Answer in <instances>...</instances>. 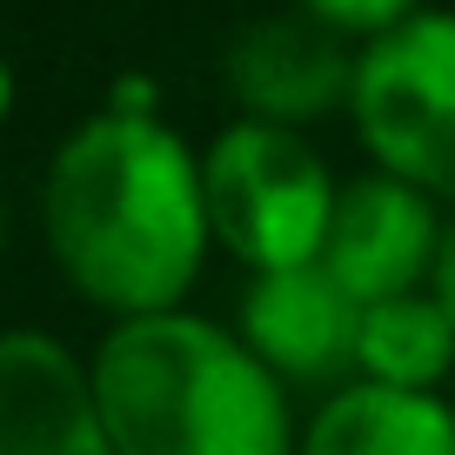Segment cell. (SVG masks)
Returning a JSON list of instances; mask_svg holds the SVG:
<instances>
[{"label": "cell", "mask_w": 455, "mask_h": 455, "mask_svg": "<svg viewBox=\"0 0 455 455\" xmlns=\"http://www.w3.org/2000/svg\"><path fill=\"white\" fill-rule=\"evenodd\" d=\"M41 235L94 308L121 322L174 315L214 242L201 155L161 114L100 108L47 168Z\"/></svg>", "instance_id": "6da1fadb"}, {"label": "cell", "mask_w": 455, "mask_h": 455, "mask_svg": "<svg viewBox=\"0 0 455 455\" xmlns=\"http://www.w3.org/2000/svg\"><path fill=\"white\" fill-rule=\"evenodd\" d=\"M87 375L114 455H301L288 388L242 335L201 315L114 322Z\"/></svg>", "instance_id": "7a4b0ae2"}, {"label": "cell", "mask_w": 455, "mask_h": 455, "mask_svg": "<svg viewBox=\"0 0 455 455\" xmlns=\"http://www.w3.org/2000/svg\"><path fill=\"white\" fill-rule=\"evenodd\" d=\"M201 188H208L214 242L255 275L322 261L341 208V188L322 168V155L295 128H268V121H235L214 134V148L201 155Z\"/></svg>", "instance_id": "3957f363"}, {"label": "cell", "mask_w": 455, "mask_h": 455, "mask_svg": "<svg viewBox=\"0 0 455 455\" xmlns=\"http://www.w3.org/2000/svg\"><path fill=\"white\" fill-rule=\"evenodd\" d=\"M362 148L375 168L422 188L428 201H455V14L422 7L415 20L362 41L355 94H348Z\"/></svg>", "instance_id": "277c9868"}, {"label": "cell", "mask_w": 455, "mask_h": 455, "mask_svg": "<svg viewBox=\"0 0 455 455\" xmlns=\"http://www.w3.org/2000/svg\"><path fill=\"white\" fill-rule=\"evenodd\" d=\"M362 47L348 34L322 28L315 14H261L228 41V94L242 100V121H268V128H301L322 114L348 108L355 94Z\"/></svg>", "instance_id": "5b68a950"}, {"label": "cell", "mask_w": 455, "mask_h": 455, "mask_svg": "<svg viewBox=\"0 0 455 455\" xmlns=\"http://www.w3.org/2000/svg\"><path fill=\"white\" fill-rule=\"evenodd\" d=\"M235 335L261 355V369L282 388H348L355 382V341H362V301L322 268H282L255 275L242 295Z\"/></svg>", "instance_id": "8992f818"}, {"label": "cell", "mask_w": 455, "mask_h": 455, "mask_svg": "<svg viewBox=\"0 0 455 455\" xmlns=\"http://www.w3.org/2000/svg\"><path fill=\"white\" fill-rule=\"evenodd\" d=\"M442 235H449V221H435V201L422 188H409V181L375 168V174L341 188L322 268L362 308H375V301H395V295H422L435 282Z\"/></svg>", "instance_id": "52a82bcc"}, {"label": "cell", "mask_w": 455, "mask_h": 455, "mask_svg": "<svg viewBox=\"0 0 455 455\" xmlns=\"http://www.w3.org/2000/svg\"><path fill=\"white\" fill-rule=\"evenodd\" d=\"M0 455H114L94 375L41 328L0 341Z\"/></svg>", "instance_id": "ba28073f"}, {"label": "cell", "mask_w": 455, "mask_h": 455, "mask_svg": "<svg viewBox=\"0 0 455 455\" xmlns=\"http://www.w3.org/2000/svg\"><path fill=\"white\" fill-rule=\"evenodd\" d=\"M301 455H455V409L382 382H348L308 415Z\"/></svg>", "instance_id": "9c48e42d"}, {"label": "cell", "mask_w": 455, "mask_h": 455, "mask_svg": "<svg viewBox=\"0 0 455 455\" xmlns=\"http://www.w3.org/2000/svg\"><path fill=\"white\" fill-rule=\"evenodd\" d=\"M455 369V322L435 301V288L422 295H395L362 308V341H355V382L409 388V395H435V382Z\"/></svg>", "instance_id": "30bf717a"}, {"label": "cell", "mask_w": 455, "mask_h": 455, "mask_svg": "<svg viewBox=\"0 0 455 455\" xmlns=\"http://www.w3.org/2000/svg\"><path fill=\"white\" fill-rule=\"evenodd\" d=\"M301 14H315L322 28L348 34V41H382L388 28L422 14V0H295Z\"/></svg>", "instance_id": "8fae6325"}, {"label": "cell", "mask_w": 455, "mask_h": 455, "mask_svg": "<svg viewBox=\"0 0 455 455\" xmlns=\"http://www.w3.org/2000/svg\"><path fill=\"white\" fill-rule=\"evenodd\" d=\"M435 301L449 308V322H455V221H449V235H442V261H435Z\"/></svg>", "instance_id": "7c38bea8"}]
</instances>
